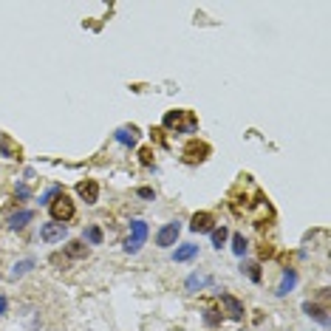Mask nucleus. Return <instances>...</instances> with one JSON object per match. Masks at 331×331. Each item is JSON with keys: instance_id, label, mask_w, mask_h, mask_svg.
I'll return each mask as SVG.
<instances>
[{"instance_id": "obj_12", "label": "nucleus", "mask_w": 331, "mask_h": 331, "mask_svg": "<svg viewBox=\"0 0 331 331\" xmlns=\"http://www.w3.org/2000/svg\"><path fill=\"white\" fill-rule=\"evenodd\" d=\"M303 311H306V317L317 320L323 328L328 325V306H320V303H314V300H306L303 303Z\"/></svg>"}, {"instance_id": "obj_3", "label": "nucleus", "mask_w": 331, "mask_h": 331, "mask_svg": "<svg viewBox=\"0 0 331 331\" xmlns=\"http://www.w3.org/2000/svg\"><path fill=\"white\" fill-rule=\"evenodd\" d=\"M48 212H51V221L68 224V221H74V215H77V207H74V201L65 193H60L57 198L48 204Z\"/></svg>"}, {"instance_id": "obj_5", "label": "nucleus", "mask_w": 331, "mask_h": 331, "mask_svg": "<svg viewBox=\"0 0 331 331\" xmlns=\"http://www.w3.org/2000/svg\"><path fill=\"white\" fill-rule=\"evenodd\" d=\"M63 238H68V224L48 221L40 227V241L43 244H63Z\"/></svg>"}, {"instance_id": "obj_1", "label": "nucleus", "mask_w": 331, "mask_h": 331, "mask_svg": "<svg viewBox=\"0 0 331 331\" xmlns=\"http://www.w3.org/2000/svg\"><path fill=\"white\" fill-rule=\"evenodd\" d=\"M161 125H164L167 130H173V133L187 136V133H195V130H198V116H195L193 111H167Z\"/></svg>"}, {"instance_id": "obj_22", "label": "nucleus", "mask_w": 331, "mask_h": 331, "mask_svg": "<svg viewBox=\"0 0 331 331\" xmlns=\"http://www.w3.org/2000/svg\"><path fill=\"white\" fill-rule=\"evenodd\" d=\"M204 323H207L209 328H218V325H221V311L218 309H207L204 311Z\"/></svg>"}, {"instance_id": "obj_18", "label": "nucleus", "mask_w": 331, "mask_h": 331, "mask_svg": "<svg viewBox=\"0 0 331 331\" xmlns=\"http://www.w3.org/2000/svg\"><path fill=\"white\" fill-rule=\"evenodd\" d=\"M65 255L74 258V260H82V258H88V246L82 244V241H71V244L65 246Z\"/></svg>"}, {"instance_id": "obj_13", "label": "nucleus", "mask_w": 331, "mask_h": 331, "mask_svg": "<svg viewBox=\"0 0 331 331\" xmlns=\"http://www.w3.org/2000/svg\"><path fill=\"white\" fill-rule=\"evenodd\" d=\"M34 221V209H17V212H12V215L6 218V227L9 230H23L26 224Z\"/></svg>"}, {"instance_id": "obj_21", "label": "nucleus", "mask_w": 331, "mask_h": 331, "mask_svg": "<svg viewBox=\"0 0 331 331\" xmlns=\"http://www.w3.org/2000/svg\"><path fill=\"white\" fill-rule=\"evenodd\" d=\"M241 272H244V274H246V278H249L252 283H260V281H263V272H260V263H244V266H241Z\"/></svg>"}, {"instance_id": "obj_14", "label": "nucleus", "mask_w": 331, "mask_h": 331, "mask_svg": "<svg viewBox=\"0 0 331 331\" xmlns=\"http://www.w3.org/2000/svg\"><path fill=\"white\" fill-rule=\"evenodd\" d=\"M198 249H201L198 244H181L173 249V260L176 263H187V260H193L195 255H198Z\"/></svg>"}, {"instance_id": "obj_16", "label": "nucleus", "mask_w": 331, "mask_h": 331, "mask_svg": "<svg viewBox=\"0 0 331 331\" xmlns=\"http://www.w3.org/2000/svg\"><path fill=\"white\" fill-rule=\"evenodd\" d=\"M34 266H37V260H34V258H23L20 263H15V266H12L9 278H12V281H17V278H23V274H29Z\"/></svg>"}, {"instance_id": "obj_6", "label": "nucleus", "mask_w": 331, "mask_h": 331, "mask_svg": "<svg viewBox=\"0 0 331 331\" xmlns=\"http://www.w3.org/2000/svg\"><path fill=\"white\" fill-rule=\"evenodd\" d=\"M218 297H221L224 314L230 317V320H244V314H246L244 300H238V297H235V295H230V292H218Z\"/></svg>"}, {"instance_id": "obj_25", "label": "nucleus", "mask_w": 331, "mask_h": 331, "mask_svg": "<svg viewBox=\"0 0 331 331\" xmlns=\"http://www.w3.org/2000/svg\"><path fill=\"white\" fill-rule=\"evenodd\" d=\"M29 195H31V190L26 187V184H17V187H15V198H20V201H26Z\"/></svg>"}, {"instance_id": "obj_23", "label": "nucleus", "mask_w": 331, "mask_h": 331, "mask_svg": "<svg viewBox=\"0 0 331 331\" xmlns=\"http://www.w3.org/2000/svg\"><path fill=\"white\" fill-rule=\"evenodd\" d=\"M60 193H63V187H60V184H51V187L45 190L43 195H40V204H45V207H48V204L54 201V198H57Z\"/></svg>"}, {"instance_id": "obj_27", "label": "nucleus", "mask_w": 331, "mask_h": 331, "mask_svg": "<svg viewBox=\"0 0 331 331\" xmlns=\"http://www.w3.org/2000/svg\"><path fill=\"white\" fill-rule=\"evenodd\" d=\"M6 311H9V300H6L3 295H0V317L6 314Z\"/></svg>"}, {"instance_id": "obj_7", "label": "nucleus", "mask_w": 331, "mask_h": 331, "mask_svg": "<svg viewBox=\"0 0 331 331\" xmlns=\"http://www.w3.org/2000/svg\"><path fill=\"white\" fill-rule=\"evenodd\" d=\"M212 153V147H209L207 142H198V139H193V142L181 150V156H184V161L187 164H198V161H204V158Z\"/></svg>"}, {"instance_id": "obj_10", "label": "nucleus", "mask_w": 331, "mask_h": 331, "mask_svg": "<svg viewBox=\"0 0 331 331\" xmlns=\"http://www.w3.org/2000/svg\"><path fill=\"white\" fill-rule=\"evenodd\" d=\"M295 286H297V269L286 266V269H283V274H281V283H278V289H274V295L286 297V295L295 292Z\"/></svg>"}, {"instance_id": "obj_17", "label": "nucleus", "mask_w": 331, "mask_h": 331, "mask_svg": "<svg viewBox=\"0 0 331 331\" xmlns=\"http://www.w3.org/2000/svg\"><path fill=\"white\" fill-rule=\"evenodd\" d=\"M230 238H232V255H235V258H244V255L249 252V241H246L241 232H235V235H230Z\"/></svg>"}, {"instance_id": "obj_19", "label": "nucleus", "mask_w": 331, "mask_h": 331, "mask_svg": "<svg viewBox=\"0 0 331 331\" xmlns=\"http://www.w3.org/2000/svg\"><path fill=\"white\" fill-rule=\"evenodd\" d=\"M209 283V278H204V274H198V272H193L187 278V281H184V286H187V292H201L204 286H207Z\"/></svg>"}, {"instance_id": "obj_8", "label": "nucleus", "mask_w": 331, "mask_h": 331, "mask_svg": "<svg viewBox=\"0 0 331 331\" xmlns=\"http://www.w3.org/2000/svg\"><path fill=\"white\" fill-rule=\"evenodd\" d=\"M212 230H215V215L212 212H195L190 218V232H195V235H209Z\"/></svg>"}, {"instance_id": "obj_11", "label": "nucleus", "mask_w": 331, "mask_h": 331, "mask_svg": "<svg viewBox=\"0 0 331 331\" xmlns=\"http://www.w3.org/2000/svg\"><path fill=\"white\" fill-rule=\"evenodd\" d=\"M114 139L122 144V147H136V142H139V128H136V125H122V128L114 130Z\"/></svg>"}, {"instance_id": "obj_9", "label": "nucleus", "mask_w": 331, "mask_h": 331, "mask_svg": "<svg viewBox=\"0 0 331 331\" xmlns=\"http://www.w3.org/2000/svg\"><path fill=\"white\" fill-rule=\"evenodd\" d=\"M77 195H79L85 204H91V207H94V204L99 201V184H96L94 179L79 181V184H77Z\"/></svg>"}, {"instance_id": "obj_24", "label": "nucleus", "mask_w": 331, "mask_h": 331, "mask_svg": "<svg viewBox=\"0 0 331 331\" xmlns=\"http://www.w3.org/2000/svg\"><path fill=\"white\" fill-rule=\"evenodd\" d=\"M139 161H142V167H153V150L150 147H142V150H139Z\"/></svg>"}, {"instance_id": "obj_2", "label": "nucleus", "mask_w": 331, "mask_h": 331, "mask_svg": "<svg viewBox=\"0 0 331 331\" xmlns=\"http://www.w3.org/2000/svg\"><path fill=\"white\" fill-rule=\"evenodd\" d=\"M147 235H150V227H147V221H142V218H133V221H130V235H128V241H125V252H128V255H136L139 249L144 246Z\"/></svg>"}, {"instance_id": "obj_20", "label": "nucleus", "mask_w": 331, "mask_h": 331, "mask_svg": "<svg viewBox=\"0 0 331 331\" xmlns=\"http://www.w3.org/2000/svg\"><path fill=\"white\" fill-rule=\"evenodd\" d=\"M209 238H212V246H215V249H221V246L230 241V230L221 224V227H215V230L209 232Z\"/></svg>"}, {"instance_id": "obj_26", "label": "nucleus", "mask_w": 331, "mask_h": 331, "mask_svg": "<svg viewBox=\"0 0 331 331\" xmlns=\"http://www.w3.org/2000/svg\"><path fill=\"white\" fill-rule=\"evenodd\" d=\"M139 198H144V201H150V198H156V193H153V187H139L136 190Z\"/></svg>"}, {"instance_id": "obj_15", "label": "nucleus", "mask_w": 331, "mask_h": 331, "mask_svg": "<svg viewBox=\"0 0 331 331\" xmlns=\"http://www.w3.org/2000/svg\"><path fill=\"white\" fill-rule=\"evenodd\" d=\"M102 241H105L102 230L96 227V224H88V227H85V232H82V244H88V246H99Z\"/></svg>"}, {"instance_id": "obj_4", "label": "nucleus", "mask_w": 331, "mask_h": 331, "mask_svg": "<svg viewBox=\"0 0 331 331\" xmlns=\"http://www.w3.org/2000/svg\"><path fill=\"white\" fill-rule=\"evenodd\" d=\"M179 235H181V221H167L164 227L156 232V246H161V249H170V246H176Z\"/></svg>"}]
</instances>
